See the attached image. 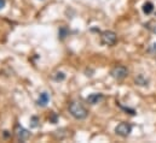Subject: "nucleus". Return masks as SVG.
I'll return each instance as SVG.
<instances>
[{
    "instance_id": "obj_1",
    "label": "nucleus",
    "mask_w": 156,
    "mask_h": 143,
    "mask_svg": "<svg viewBox=\"0 0 156 143\" xmlns=\"http://www.w3.org/2000/svg\"><path fill=\"white\" fill-rule=\"evenodd\" d=\"M68 109H69V113L72 114V117L78 119V120H83L88 115V111L86 109V107L83 105H81L80 102H76V101L70 102Z\"/></svg>"
},
{
    "instance_id": "obj_2",
    "label": "nucleus",
    "mask_w": 156,
    "mask_h": 143,
    "mask_svg": "<svg viewBox=\"0 0 156 143\" xmlns=\"http://www.w3.org/2000/svg\"><path fill=\"white\" fill-rule=\"evenodd\" d=\"M101 41L105 46H114L117 42V35L112 30H104L101 34Z\"/></svg>"
},
{
    "instance_id": "obj_3",
    "label": "nucleus",
    "mask_w": 156,
    "mask_h": 143,
    "mask_svg": "<svg viewBox=\"0 0 156 143\" xmlns=\"http://www.w3.org/2000/svg\"><path fill=\"white\" fill-rule=\"evenodd\" d=\"M110 75H112L113 78H115L117 81H121V79H123L128 76V69L123 65H116L115 68L112 69Z\"/></svg>"
},
{
    "instance_id": "obj_4",
    "label": "nucleus",
    "mask_w": 156,
    "mask_h": 143,
    "mask_svg": "<svg viewBox=\"0 0 156 143\" xmlns=\"http://www.w3.org/2000/svg\"><path fill=\"white\" fill-rule=\"evenodd\" d=\"M15 135H16L17 140L21 141V142H24V141H27V140L30 137L29 130L24 129V128L21 126L20 124H16V126H15Z\"/></svg>"
},
{
    "instance_id": "obj_5",
    "label": "nucleus",
    "mask_w": 156,
    "mask_h": 143,
    "mask_svg": "<svg viewBox=\"0 0 156 143\" xmlns=\"http://www.w3.org/2000/svg\"><path fill=\"white\" fill-rule=\"evenodd\" d=\"M115 132L121 137H127L132 132V125L128 123H120L115 128Z\"/></svg>"
},
{
    "instance_id": "obj_6",
    "label": "nucleus",
    "mask_w": 156,
    "mask_h": 143,
    "mask_svg": "<svg viewBox=\"0 0 156 143\" xmlns=\"http://www.w3.org/2000/svg\"><path fill=\"white\" fill-rule=\"evenodd\" d=\"M103 99H104V95L103 94H101V93H92V94H90L86 98V101L90 105H97L101 101H103Z\"/></svg>"
},
{
    "instance_id": "obj_7",
    "label": "nucleus",
    "mask_w": 156,
    "mask_h": 143,
    "mask_svg": "<svg viewBox=\"0 0 156 143\" xmlns=\"http://www.w3.org/2000/svg\"><path fill=\"white\" fill-rule=\"evenodd\" d=\"M48 101H50V95H48V93L42 91L39 95V99H38L37 104H38V106H40V107H46L47 104H48Z\"/></svg>"
},
{
    "instance_id": "obj_8",
    "label": "nucleus",
    "mask_w": 156,
    "mask_h": 143,
    "mask_svg": "<svg viewBox=\"0 0 156 143\" xmlns=\"http://www.w3.org/2000/svg\"><path fill=\"white\" fill-rule=\"evenodd\" d=\"M134 82H136V84H138V85L145 87V85H148L149 79H148L147 77H144L143 75H138V76L136 77V79H134Z\"/></svg>"
},
{
    "instance_id": "obj_9",
    "label": "nucleus",
    "mask_w": 156,
    "mask_h": 143,
    "mask_svg": "<svg viewBox=\"0 0 156 143\" xmlns=\"http://www.w3.org/2000/svg\"><path fill=\"white\" fill-rule=\"evenodd\" d=\"M153 11H154V4L150 2V1H147V2L143 5V12H144L145 15H150Z\"/></svg>"
},
{
    "instance_id": "obj_10",
    "label": "nucleus",
    "mask_w": 156,
    "mask_h": 143,
    "mask_svg": "<svg viewBox=\"0 0 156 143\" xmlns=\"http://www.w3.org/2000/svg\"><path fill=\"white\" fill-rule=\"evenodd\" d=\"M68 34H69V30H68L67 27H61L59 28V30H58V37L61 40H64L68 36Z\"/></svg>"
},
{
    "instance_id": "obj_11",
    "label": "nucleus",
    "mask_w": 156,
    "mask_h": 143,
    "mask_svg": "<svg viewBox=\"0 0 156 143\" xmlns=\"http://www.w3.org/2000/svg\"><path fill=\"white\" fill-rule=\"evenodd\" d=\"M53 79L56 81V82H62V81H64L66 79V73L62 71H58L56 72L55 75H53Z\"/></svg>"
},
{
    "instance_id": "obj_12",
    "label": "nucleus",
    "mask_w": 156,
    "mask_h": 143,
    "mask_svg": "<svg viewBox=\"0 0 156 143\" xmlns=\"http://www.w3.org/2000/svg\"><path fill=\"white\" fill-rule=\"evenodd\" d=\"M39 118L37 117V115H33L32 118H30V123H29V125H30V129H37L38 126H39Z\"/></svg>"
},
{
    "instance_id": "obj_13",
    "label": "nucleus",
    "mask_w": 156,
    "mask_h": 143,
    "mask_svg": "<svg viewBox=\"0 0 156 143\" xmlns=\"http://www.w3.org/2000/svg\"><path fill=\"white\" fill-rule=\"evenodd\" d=\"M48 120H50V123H52V124H57V121H58V114L55 113V112H52L51 115H50V118H48Z\"/></svg>"
},
{
    "instance_id": "obj_14",
    "label": "nucleus",
    "mask_w": 156,
    "mask_h": 143,
    "mask_svg": "<svg viewBox=\"0 0 156 143\" xmlns=\"http://www.w3.org/2000/svg\"><path fill=\"white\" fill-rule=\"evenodd\" d=\"M120 107L122 108V109H125L126 112H129V114H136V112H134V109H131V108H127V107H123V106H120Z\"/></svg>"
},
{
    "instance_id": "obj_15",
    "label": "nucleus",
    "mask_w": 156,
    "mask_h": 143,
    "mask_svg": "<svg viewBox=\"0 0 156 143\" xmlns=\"http://www.w3.org/2000/svg\"><path fill=\"white\" fill-rule=\"evenodd\" d=\"M149 52H153V53H156V43H153L149 48Z\"/></svg>"
},
{
    "instance_id": "obj_16",
    "label": "nucleus",
    "mask_w": 156,
    "mask_h": 143,
    "mask_svg": "<svg viewBox=\"0 0 156 143\" xmlns=\"http://www.w3.org/2000/svg\"><path fill=\"white\" fill-rule=\"evenodd\" d=\"M6 5V0H0V10H2Z\"/></svg>"
},
{
    "instance_id": "obj_17",
    "label": "nucleus",
    "mask_w": 156,
    "mask_h": 143,
    "mask_svg": "<svg viewBox=\"0 0 156 143\" xmlns=\"http://www.w3.org/2000/svg\"><path fill=\"white\" fill-rule=\"evenodd\" d=\"M153 32H154V33H155V34H156V25H155V27H154V29H153Z\"/></svg>"
}]
</instances>
